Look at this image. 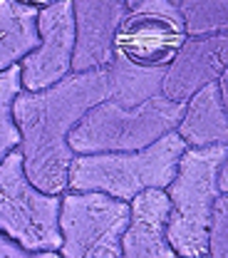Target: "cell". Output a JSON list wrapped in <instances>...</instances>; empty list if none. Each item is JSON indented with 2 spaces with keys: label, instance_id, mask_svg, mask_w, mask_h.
<instances>
[{
  "label": "cell",
  "instance_id": "1",
  "mask_svg": "<svg viewBox=\"0 0 228 258\" xmlns=\"http://www.w3.org/2000/svg\"><path fill=\"white\" fill-rule=\"evenodd\" d=\"M109 97L107 67L69 72L45 90H23L13 99V117L20 129V154L25 176L40 191L62 194L67 189L74 152L67 142L69 129L82 114Z\"/></svg>",
  "mask_w": 228,
  "mask_h": 258
},
{
  "label": "cell",
  "instance_id": "2",
  "mask_svg": "<svg viewBox=\"0 0 228 258\" xmlns=\"http://www.w3.org/2000/svg\"><path fill=\"white\" fill-rule=\"evenodd\" d=\"M228 159V144L186 147L179 157L176 174L164 189L169 196L166 241L176 256H208V224L213 201L228 191L218 181V169Z\"/></svg>",
  "mask_w": 228,
  "mask_h": 258
},
{
  "label": "cell",
  "instance_id": "3",
  "mask_svg": "<svg viewBox=\"0 0 228 258\" xmlns=\"http://www.w3.org/2000/svg\"><path fill=\"white\" fill-rule=\"evenodd\" d=\"M186 142L176 129L166 132L157 142L134 152H97L74 154L69 164L67 189L102 191L129 201L144 189H166L176 174V164Z\"/></svg>",
  "mask_w": 228,
  "mask_h": 258
},
{
  "label": "cell",
  "instance_id": "4",
  "mask_svg": "<svg viewBox=\"0 0 228 258\" xmlns=\"http://www.w3.org/2000/svg\"><path fill=\"white\" fill-rule=\"evenodd\" d=\"M184 114V102L154 95L134 107H122L104 97L92 104L69 129L67 142L74 154L134 152L176 129Z\"/></svg>",
  "mask_w": 228,
  "mask_h": 258
},
{
  "label": "cell",
  "instance_id": "5",
  "mask_svg": "<svg viewBox=\"0 0 228 258\" xmlns=\"http://www.w3.org/2000/svg\"><path fill=\"white\" fill-rule=\"evenodd\" d=\"M60 194H45L25 176L23 154L15 147L0 161V231L15 238L35 258L60 256Z\"/></svg>",
  "mask_w": 228,
  "mask_h": 258
},
{
  "label": "cell",
  "instance_id": "6",
  "mask_svg": "<svg viewBox=\"0 0 228 258\" xmlns=\"http://www.w3.org/2000/svg\"><path fill=\"white\" fill-rule=\"evenodd\" d=\"M129 224V201L102 191L60 194V256L62 258H119L122 233Z\"/></svg>",
  "mask_w": 228,
  "mask_h": 258
},
{
  "label": "cell",
  "instance_id": "7",
  "mask_svg": "<svg viewBox=\"0 0 228 258\" xmlns=\"http://www.w3.org/2000/svg\"><path fill=\"white\" fill-rule=\"evenodd\" d=\"M186 40L184 18L171 0H139L114 32L112 55L144 67H166Z\"/></svg>",
  "mask_w": 228,
  "mask_h": 258
},
{
  "label": "cell",
  "instance_id": "8",
  "mask_svg": "<svg viewBox=\"0 0 228 258\" xmlns=\"http://www.w3.org/2000/svg\"><path fill=\"white\" fill-rule=\"evenodd\" d=\"M40 45L20 60V87L45 90L72 72L74 18L72 0H50L37 10Z\"/></svg>",
  "mask_w": 228,
  "mask_h": 258
},
{
  "label": "cell",
  "instance_id": "9",
  "mask_svg": "<svg viewBox=\"0 0 228 258\" xmlns=\"http://www.w3.org/2000/svg\"><path fill=\"white\" fill-rule=\"evenodd\" d=\"M228 62V35H186L171 62L164 67L162 95L186 102L196 90L218 80Z\"/></svg>",
  "mask_w": 228,
  "mask_h": 258
},
{
  "label": "cell",
  "instance_id": "10",
  "mask_svg": "<svg viewBox=\"0 0 228 258\" xmlns=\"http://www.w3.org/2000/svg\"><path fill=\"white\" fill-rule=\"evenodd\" d=\"M127 13V0H72L74 50L72 72L107 67L112 60V42Z\"/></svg>",
  "mask_w": 228,
  "mask_h": 258
},
{
  "label": "cell",
  "instance_id": "11",
  "mask_svg": "<svg viewBox=\"0 0 228 258\" xmlns=\"http://www.w3.org/2000/svg\"><path fill=\"white\" fill-rule=\"evenodd\" d=\"M169 196L164 189H144L129 199V224L122 233L124 258H174L166 241Z\"/></svg>",
  "mask_w": 228,
  "mask_h": 258
},
{
  "label": "cell",
  "instance_id": "12",
  "mask_svg": "<svg viewBox=\"0 0 228 258\" xmlns=\"http://www.w3.org/2000/svg\"><path fill=\"white\" fill-rule=\"evenodd\" d=\"M228 97L221 95L218 82H208L184 102V114L176 124L186 147L228 144Z\"/></svg>",
  "mask_w": 228,
  "mask_h": 258
},
{
  "label": "cell",
  "instance_id": "13",
  "mask_svg": "<svg viewBox=\"0 0 228 258\" xmlns=\"http://www.w3.org/2000/svg\"><path fill=\"white\" fill-rule=\"evenodd\" d=\"M40 5L25 0H0V70L18 64L40 45Z\"/></svg>",
  "mask_w": 228,
  "mask_h": 258
},
{
  "label": "cell",
  "instance_id": "14",
  "mask_svg": "<svg viewBox=\"0 0 228 258\" xmlns=\"http://www.w3.org/2000/svg\"><path fill=\"white\" fill-rule=\"evenodd\" d=\"M107 77H109V99H114L122 107H134L149 97L162 95L164 67H144L112 55L107 64Z\"/></svg>",
  "mask_w": 228,
  "mask_h": 258
},
{
  "label": "cell",
  "instance_id": "15",
  "mask_svg": "<svg viewBox=\"0 0 228 258\" xmlns=\"http://www.w3.org/2000/svg\"><path fill=\"white\" fill-rule=\"evenodd\" d=\"M186 35H213L228 30V0H179Z\"/></svg>",
  "mask_w": 228,
  "mask_h": 258
},
{
  "label": "cell",
  "instance_id": "16",
  "mask_svg": "<svg viewBox=\"0 0 228 258\" xmlns=\"http://www.w3.org/2000/svg\"><path fill=\"white\" fill-rule=\"evenodd\" d=\"M20 92V62L0 70V161L20 144V129L13 117V99Z\"/></svg>",
  "mask_w": 228,
  "mask_h": 258
},
{
  "label": "cell",
  "instance_id": "17",
  "mask_svg": "<svg viewBox=\"0 0 228 258\" xmlns=\"http://www.w3.org/2000/svg\"><path fill=\"white\" fill-rule=\"evenodd\" d=\"M206 258H228V191H221L213 201Z\"/></svg>",
  "mask_w": 228,
  "mask_h": 258
},
{
  "label": "cell",
  "instance_id": "18",
  "mask_svg": "<svg viewBox=\"0 0 228 258\" xmlns=\"http://www.w3.org/2000/svg\"><path fill=\"white\" fill-rule=\"evenodd\" d=\"M0 258H35V253L23 248L15 238H10L8 233L0 231Z\"/></svg>",
  "mask_w": 228,
  "mask_h": 258
},
{
  "label": "cell",
  "instance_id": "19",
  "mask_svg": "<svg viewBox=\"0 0 228 258\" xmlns=\"http://www.w3.org/2000/svg\"><path fill=\"white\" fill-rule=\"evenodd\" d=\"M136 3H139V0H127V8H131V5H136ZM171 3H174V5H179V0H171Z\"/></svg>",
  "mask_w": 228,
  "mask_h": 258
},
{
  "label": "cell",
  "instance_id": "20",
  "mask_svg": "<svg viewBox=\"0 0 228 258\" xmlns=\"http://www.w3.org/2000/svg\"><path fill=\"white\" fill-rule=\"evenodd\" d=\"M25 3H35V5H45V3H50V0H25Z\"/></svg>",
  "mask_w": 228,
  "mask_h": 258
}]
</instances>
